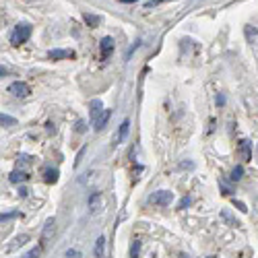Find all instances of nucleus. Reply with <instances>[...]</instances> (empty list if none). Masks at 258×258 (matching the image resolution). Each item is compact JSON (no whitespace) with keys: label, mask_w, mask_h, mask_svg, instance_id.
<instances>
[{"label":"nucleus","mask_w":258,"mask_h":258,"mask_svg":"<svg viewBox=\"0 0 258 258\" xmlns=\"http://www.w3.org/2000/svg\"><path fill=\"white\" fill-rule=\"evenodd\" d=\"M29 38H31V25L21 23V25H17L15 29H13V33H11V43L13 45H21V43H25Z\"/></svg>","instance_id":"1"},{"label":"nucleus","mask_w":258,"mask_h":258,"mask_svg":"<svg viewBox=\"0 0 258 258\" xmlns=\"http://www.w3.org/2000/svg\"><path fill=\"white\" fill-rule=\"evenodd\" d=\"M54 234H56V219L50 217V219L43 223V229H42V248H48V246L52 244Z\"/></svg>","instance_id":"2"},{"label":"nucleus","mask_w":258,"mask_h":258,"mask_svg":"<svg viewBox=\"0 0 258 258\" xmlns=\"http://www.w3.org/2000/svg\"><path fill=\"white\" fill-rule=\"evenodd\" d=\"M172 200H173V192H170V190H157L149 196L151 205H159V207H168Z\"/></svg>","instance_id":"3"},{"label":"nucleus","mask_w":258,"mask_h":258,"mask_svg":"<svg viewBox=\"0 0 258 258\" xmlns=\"http://www.w3.org/2000/svg\"><path fill=\"white\" fill-rule=\"evenodd\" d=\"M89 211H91V215H97V213H101V209H104V205H106V200H104V194L101 192H93V194L89 196Z\"/></svg>","instance_id":"4"},{"label":"nucleus","mask_w":258,"mask_h":258,"mask_svg":"<svg viewBox=\"0 0 258 258\" xmlns=\"http://www.w3.org/2000/svg\"><path fill=\"white\" fill-rule=\"evenodd\" d=\"M8 93H13L15 97H27V95L31 93V89H29V85H27V83L15 81V83H11V85H8Z\"/></svg>","instance_id":"5"},{"label":"nucleus","mask_w":258,"mask_h":258,"mask_svg":"<svg viewBox=\"0 0 258 258\" xmlns=\"http://www.w3.org/2000/svg\"><path fill=\"white\" fill-rule=\"evenodd\" d=\"M106 112V108H104V104H101V101L99 99H93V101H91V124H95L97 122V120H99V116L101 114H104Z\"/></svg>","instance_id":"6"},{"label":"nucleus","mask_w":258,"mask_h":258,"mask_svg":"<svg viewBox=\"0 0 258 258\" xmlns=\"http://www.w3.org/2000/svg\"><path fill=\"white\" fill-rule=\"evenodd\" d=\"M239 157L242 161H250L252 159V143L250 141H239Z\"/></svg>","instance_id":"7"},{"label":"nucleus","mask_w":258,"mask_h":258,"mask_svg":"<svg viewBox=\"0 0 258 258\" xmlns=\"http://www.w3.org/2000/svg\"><path fill=\"white\" fill-rule=\"evenodd\" d=\"M244 33H246V40H248V43L250 45H258V29L256 27H252V25H246L244 27Z\"/></svg>","instance_id":"8"},{"label":"nucleus","mask_w":258,"mask_h":258,"mask_svg":"<svg viewBox=\"0 0 258 258\" xmlns=\"http://www.w3.org/2000/svg\"><path fill=\"white\" fill-rule=\"evenodd\" d=\"M48 58L52 60H62V58H75V52L72 50H50Z\"/></svg>","instance_id":"9"},{"label":"nucleus","mask_w":258,"mask_h":258,"mask_svg":"<svg viewBox=\"0 0 258 258\" xmlns=\"http://www.w3.org/2000/svg\"><path fill=\"white\" fill-rule=\"evenodd\" d=\"M114 52V40L112 38H104L101 40V56L104 58H109Z\"/></svg>","instance_id":"10"},{"label":"nucleus","mask_w":258,"mask_h":258,"mask_svg":"<svg viewBox=\"0 0 258 258\" xmlns=\"http://www.w3.org/2000/svg\"><path fill=\"white\" fill-rule=\"evenodd\" d=\"M128 130H130V120H124L122 124H120V128H118V134H116V141L118 143H122V141H126V136H128Z\"/></svg>","instance_id":"11"},{"label":"nucleus","mask_w":258,"mask_h":258,"mask_svg":"<svg viewBox=\"0 0 258 258\" xmlns=\"http://www.w3.org/2000/svg\"><path fill=\"white\" fill-rule=\"evenodd\" d=\"M95 258H106V237L99 236L95 242Z\"/></svg>","instance_id":"12"},{"label":"nucleus","mask_w":258,"mask_h":258,"mask_svg":"<svg viewBox=\"0 0 258 258\" xmlns=\"http://www.w3.org/2000/svg\"><path fill=\"white\" fill-rule=\"evenodd\" d=\"M109 116H112V112H109V109H106V112L104 114H101L99 116V120H97V122L93 124V128H95V130L99 132V130H104V128H106V124H108V120H109Z\"/></svg>","instance_id":"13"},{"label":"nucleus","mask_w":258,"mask_h":258,"mask_svg":"<svg viewBox=\"0 0 258 258\" xmlns=\"http://www.w3.org/2000/svg\"><path fill=\"white\" fill-rule=\"evenodd\" d=\"M58 176H60V173H58V170H52V168H48V170L43 172V180L48 182V184H54V182L58 180Z\"/></svg>","instance_id":"14"},{"label":"nucleus","mask_w":258,"mask_h":258,"mask_svg":"<svg viewBox=\"0 0 258 258\" xmlns=\"http://www.w3.org/2000/svg\"><path fill=\"white\" fill-rule=\"evenodd\" d=\"M27 242H29V236H19L15 239V244H11V246H6V252H13L15 248H19V246H25Z\"/></svg>","instance_id":"15"},{"label":"nucleus","mask_w":258,"mask_h":258,"mask_svg":"<svg viewBox=\"0 0 258 258\" xmlns=\"http://www.w3.org/2000/svg\"><path fill=\"white\" fill-rule=\"evenodd\" d=\"M27 178H29V176H27L25 172H19V170H17V172H13L11 176H8V180H11L13 184H19V182H27Z\"/></svg>","instance_id":"16"},{"label":"nucleus","mask_w":258,"mask_h":258,"mask_svg":"<svg viewBox=\"0 0 258 258\" xmlns=\"http://www.w3.org/2000/svg\"><path fill=\"white\" fill-rule=\"evenodd\" d=\"M83 19H85V23H87L89 27H97V25L101 23V17L91 15V13H85V15H83Z\"/></svg>","instance_id":"17"},{"label":"nucleus","mask_w":258,"mask_h":258,"mask_svg":"<svg viewBox=\"0 0 258 258\" xmlns=\"http://www.w3.org/2000/svg\"><path fill=\"white\" fill-rule=\"evenodd\" d=\"M42 252H43V248H42V246H35V248H31V250L27 252V254H23L21 258H40Z\"/></svg>","instance_id":"18"},{"label":"nucleus","mask_w":258,"mask_h":258,"mask_svg":"<svg viewBox=\"0 0 258 258\" xmlns=\"http://www.w3.org/2000/svg\"><path fill=\"white\" fill-rule=\"evenodd\" d=\"M0 124H2V126H15L17 120L13 116H8V114H2V116H0Z\"/></svg>","instance_id":"19"},{"label":"nucleus","mask_w":258,"mask_h":258,"mask_svg":"<svg viewBox=\"0 0 258 258\" xmlns=\"http://www.w3.org/2000/svg\"><path fill=\"white\" fill-rule=\"evenodd\" d=\"M242 176H244V168H242V165H236L234 172H232V180L239 182V180H242Z\"/></svg>","instance_id":"20"},{"label":"nucleus","mask_w":258,"mask_h":258,"mask_svg":"<svg viewBox=\"0 0 258 258\" xmlns=\"http://www.w3.org/2000/svg\"><path fill=\"white\" fill-rule=\"evenodd\" d=\"M139 254H141V242L134 239L132 246H130V258H139Z\"/></svg>","instance_id":"21"},{"label":"nucleus","mask_w":258,"mask_h":258,"mask_svg":"<svg viewBox=\"0 0 258 258\" xmlns=\"http://www.w3.org/2000/svg\"><path fill=\"white\" fill-rule=\"evenodd\" d=\"M219 184H221V188H223V194H227V196H229V194L234 192V190H232V186H229V184H227L225 180H221Z\"/></svg>","instance_id":"22"},{"label":"nucleus","mask_w":258,"mask_h":258,"mask_svg":"<svg viewBox=\"0 0 258 258\" xmlns=\"http://www.w3.org/2000/svg\"><path fill=\"white\" fill-rule=\"evenodd\" d=\"M223 219L227 221V223H229V225H239V221H236V219H232V215H229V213H227V211H223Z\"/></svg>","instance_id":"23"},{"label":"nucleus","mask_w":258,"mask_h":258,"mask_svg":"<svg viewBox=\"0 0 258 258\" xmlns=\"http://www.w3.org/2000/svg\"><path fill=\"white\" fill-rule=\"evenodd\" d=\"M29 161H31V157H29V155H21V157H19V161H17V165H19V168H21V165H27Z\"/></svg>","instance_id":"24"},{"label":"nucleus","mask_w":258,"mask_h":258,"mask_svg":"<svg viewBox=\"0 0 258 258\" xmlns=\"http://www.w3.org/2000/svg\"><path fill=\"white\" fill-rule=\"evenodd\" d=\"M234 207H236V209H239L242 213H246V211H248V209H246V205H244L242 200H234Z\"/></svg>","instance_id":"25"},{"label":"nucleus","mask_w":258,"mask_h":258,"mask_svg":"<svg viewBox=\"0 0 258 258\" xmlns=\"http://www.w3.org/2000/svg\"><path fill=\"white\" fill-rule=\"evenodd\" d=\"M188 205H190V198H188V196H184V198L180 200V205H178V209H186Z\"/></svg>","instance_id":"26"},{"label":"nucleus","mask_w":258,"mask_h":258,"mask_svg":"<svg viewBox=\"0 0 258 258\" xmlns=\"http://www.w3.org/2000/svg\"><path fill=\"white\" fill-rule=\"evenodd\" d=\"M66 258H81V252H77V250H68V252H66Z\"/></svg>","instance_id":"27"},{"label":"nucleus","mask_w":258,"mask_h":258,"mask_svg":"<svg viewBox=\"0 0 258 258\" xmlns=\"http://www.w3.org/2000/svg\"><path fill=\"white\" fill-rule=\"evenodd\" d=\"M13 217H19V213H6V215H2V223H4V221H8V219H13Z\"/></svg>","instance_id":"28"},{"label":"nucleus","mask_w":258,"mask_h":258,"mask_svg":"<svg viewBox=\"0 0 258 258\" xmlns=\"http://www.w3.org/2000/svg\"><path fill=\"white\" fill-rule=\"evenodd\" d=\"M83 130H85V124L79 122V124H77V132H83Z\"/></svg>","instance_id":"29"},{"label":"nucleus","mask_w":258,"mask_h":258,"mask_svg":"<svg viewBox=\"0 0 258 258\" xmlns=\"http://www.w3.org/2000/svg\"><path fill=\"white\" fill-rule=\"evenodd\" d=\"M27 192H29L27 188H19V194H21V196H27Z\"/></svg>","instance_id":"30"},{"label":"nucleus","mask_w":258,"mask_h":258,"mask_svg":"<svg viewBox=\"0 0 258 258\" xmlns=\"http://www.w3.org/2000/svg\"><path fill=\"white\" fill-rule=\"evenodd\" d=\"M180 258H190V256L188 254H180Z\"/></svg>","instance_id":"31"},{"label":"nucleus","mask_w":258,"mask_h":258,"mask_svg":"<svg viewBox=\"0 0 258 258\" xmlns=\"http://www.w3.org/2000/svg\"><path fill=\"white\" fill-rule=\"evenodd\" d=\"M120 2H134V0H120Z\"/></svg>","instance_id":"32"},{"label":"nucleus","mask_w":258,"mask_h":258,"mask_svg":"<svg viewBox=\"0 0 258 258\" xmlns=\"http://www.w3.org/2000/svg\"><path fill=\"white\" fill-rule=\"evenodd\" d=\"M209 258H217V256H209Z\"/></svg>","instance_id":"33"}]
</instances>
